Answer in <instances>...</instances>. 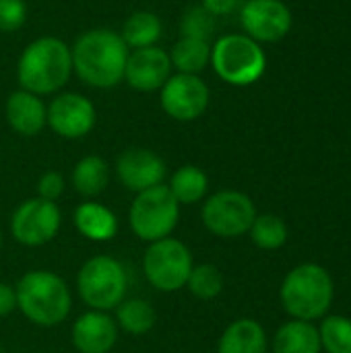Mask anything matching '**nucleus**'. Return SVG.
Masks as SVG:
<instances>
[{
	"instance_id": "1",
	"label": "nucleus",
	"mask_w": 351,
	"mask_h": 353,
	"mask_svg": "<svg viewBox=\"0 0 351 353\" xmlns=\"http://www.w3.org/2000/svg\"><path fill=\"white\" fill-rule=\"evenodd\" d=\"M72 72L89 87L112 89L124 81L128 60V46L118 31L110 27H95L79 35L70 48Z\"/></svg>"
},
{
	"instance_id": "2",
	"label": "nucleus",
	"mask_w": 351,
	"mask_h": 353,
	"mask_svg": "<svg viewBox=\"0 0 351 353\" xmlns=\"http://www.w3.org/2000/svg\"><path fill=\"white\" fill-rule=\"evenodd\" d=\"M72 74V54L66 41L43 35L27 43L17 62V79L21 89L39 97L54 95L68 83Z\"/></svg>"
},
{
	"instance_id": "3",
	"label": "nucleus",
	"mask_w": 351,
	"mask_h": 353,
	"mask_svg": "<svg viewBox=\"0 0 351 353\" xmlns=\"http://www.w3.org/2000/svg\"><path fill=\"white\" fill-rule=\"evenodd\" d=\"M14 294L21 314L43 329L62 325L72 308V296L66 281L48 269L27 271L17 281Z\"/></svg>"
},
{
	"instance_id": "4",
	"label": "nucleus",
	"mask_w": 351,
	"mask_h": 353,
	"mask_svg": "<svg viewBox=\"0 0 351 353\" xmlns=\"http://www.w3.org/2000/svg\"><path fill=\"white\" fill-rule=\"evenodd\" d=\"M335 288L329 271L317 263H304L292 269L279 290L281 306L294 321L325 319L333 304Z\"/></svg>"
},
{
	"instance_id": "5",
	"label": "nucleus",
	"mask_w": 351,
	"mask_h": 353,
	"mask_svg": "<svg viewBox=\"0 0 351 353\" xmlns=\"http://www.w3.org/2000/svg\"><path fill=\"white\" fill-rule=\"evenodd\" d=\"M215 74L234 87L254 85L267 70V54L259 41L244 33L221 35L211 43V62Z\"/></svg>"
},
{
	"instance_id": "6",
	"label": "nucleus",
	"mask_w": 351,
	"mask_h": 353,
	"mask_svg": "<svg viewBox=\"0 0 351 353\" xmlns=\"http://www.w3.org/2000/svg\"><path fill=\"white\" fill-rule=\"evenodd\" d=\"M126 269L118 259L110 254H97L85 261L77 273V292L89 310H114L126 298Z\"/></svg>"
},
{
	"instance_id": "7",
	"label": "nucleus",
	"mask_w": 351,
	"mask_h": 353,
	"mask_svg": "<svg viewBox=\"0 0 351 353\" xmlns=\"http://www.w3.org/2000/svg\"><path fill=\"white\" fill-rule=\"evenodd\" d=\"M180 221V205L166 184L134 194L128 209V225L132 234L151 244L170 238Z\"/></svg>"
},
{
	"instance_id": "8",
	"label": "nucleus",
	"mask_w": 351,
	"mask_h": 353,
	"mask_svg": "<svg viewBox=\"0 0 351 353\" xmlns=\"http://www.w3.org/2000/svg\"><path fill=\"white\" fill-rule=\"evenodd\" d=\"M192 252L178 238H163L151 242L143 254L145 279L163 294H176L186 288L188 275L192 271Z\"/></svg>"
},
{
	"instance_id": "9",
	"label": "nucleus",
	"mask_w": 351,
	"mask_h": 353,
	"mask_svg": "<svg viewBox=\"0 0 351 353\" xmlns=\"http://www.w3.org/2000/svg\"><path fill=\"white\" fill-rule=\"evenodd\" d=\"M257 217V207L252 199L240 190H219L211 194L203 209L201 221L217 238H240L248 234Z\"/></svg>"
},
{
	"instance_id": "10",
	"label": "nucleus",
	"mask_w": 351,
	"mask_h": 353,
	"mask_svg": "<svg viewBox=\"0 0 351 353\" xmlns=\"http://www.w3.org/2000/svg\"><path fill=\"white\" fill-rule=\"evenodd\" d=\"M62 228V213L56 203L39 196L23 201L10 217L12 238L27 246L39 248L50 244Z\"/></svg>"
},
{
	"instance_id": "11",
	"label": "nucleus",
	"mask_w": 351,
	"mask_h": 353,
	"mask_svg": "<svg viewBox=\"0 0 351 353\" xmlns=\"http://www.w3.org/2000/svg\"><path fill=\"white\" fill-rule=\"evenodd\" d=\"M211 91L199 74H172L159 89L161 110L178 122H192L209 108Z\"/></svg>"
},
{
	"instance_id": "12",
	"label": "nucleus",
	"mask_w": 351,
	"mask_h": 353,
	"mask_svg": "<svg viewBox=\"0 0 351 353\" xmlns=\"http://www.w3.org/2000/svg\"><path fill=\"white\" fill-rule=\"evenodd\" d=\"M95 105L81 93L64 91L48 103V126L62 139H83L95 128Z\"/></svg>"
},
{
	"instance_id": "13",
	"label": "nucleus",
	"mask_w": 351,
	"mask_h": 353,
	"mask_svg": "<svg viewBox=\"0 0 351 353\" xmlns=\"http://www.w3.org/2000/svg\"><path fill=\"white\" fill-rule=\"evenodd\" d=\"M244 35L259 43L283 39L292 29V10L281 0H248L240 10Z\"/></svg>"
},
{
	"instance_id": "14",
	"label": "nucleus",
	"mask_w": 351,
	"mask_h": 353,
	"mask_svg": "<svg viewBox=\"0 0 351 353\" xmlns=\"http://www.w3.org/2000/svg\"><path fill=\"white\" fill-rule=\"evenodd\" d=\"M116 176L126 190L139 194L143 190L163 184L168 176V168H166V161L155 151L132 147L118 155Z\"/></svg>"
},
{
	"instance_id": "15",
	"label": "nucleus",
	"mask_w": 351,
	"mask_h": 353,
	"mask_svg": "<svg viewBox=\"0 0 351 353\" xmlns=\"http://www.w3.org/2000/svg\"><path fill=\"white\" fill-rule=\"evenodd\" d=\"M172 60L170 54L163 48L151 46V48H139L130 50L126 68H124V81L141 93L159 91L163 83L172 77Z\"/></svg>"
},
{
	"instance_id": "16",
	"label": "nucleus",
	"mask_w": 351,
	"mask_h": 353,
	"mask_svg": "<svg viewBox=\"0 0 351 353\" xmlns=\"http://www.w3.org/2000/svg\"><path fill=\"white\" fill-rule=\"evenodd\" d=\"M70 337L79 353H110L118 343V325L110 312L87 310L72 323Z\"/></svg>"
},
{
	"instance_id": "17",
	"label": "nucleus",
	"mask_w": 351,
	"mask_h": 353,
	"mask_svg": "<svg viewBox=\"0 0 351 353\" xmlns=\"http://www.w3.org/2000/svg\"><path fill=\"white\" fill-rule=\"evenodd\" d=\"M8 126L21 137H35L48 126V105L25 89L12 91L4 105Z\"/></svg>"
},
{
	"instance_id": "18",
	"label": "nucleus",
	"mask_w": 351,
	"mask_h": 353,
	"mask_svg": "<svg viewBox=\"0 0 351 353\" xmlns=\"http://www.w3.org/2000/svg\"><path fill=\"white\" fill-rule=\"evenodd\" d=\"M79 234L91 242H110L118 234V217L112 209L97 201H85L74 209L72 215Z\"/></svg>"
},
{
	"instance_id": "19",
	"label": "nucleus",
	"mask_w": 351,
	"mask_h": 353,
	"mask_svg": "<svg viewBox=\"0 0 351 353\" xmlns=\"http://www.w3.org/2000/svg\"><path fill=\"white\" fill-rule=\"evenodd\" d=\"M217 353H267V333L254 319H238L221 333Z\"/></svg>"
},
{
	"instance_id": "20",
	"label": "nucleus",
	"mask_w": 351,
	"mask_h": 353,
	"mask_svg": "<svg viewBox=\"0 0 351 353\" xmlns=\"http://www.w3.org/2000/svg\"><path fill=\"white\" fill-rule=\"evenodd\" d=\"M70 182H72V188L77 190V194L93 201L110 184V165L99 155H85L72 168Z\"/></svg>"
},
{
	"instance_id": "21",
	"label": "nucleus",
	"mask_w": 351,
	"mask_h": 353,
	"mask_svg": "<svg viewBox=\"0 0 351 353\" xmlns=\"http://www.w3.org/2000/svg\"><path fill=\"white\" fill-rule=\"evenodd\" d=\"M319 329L306 321H290L279 327L273 339V353H321Z\"/></svg>"
},
{
	"instance_id": "22",
	"label": "nucleus",
	"mask_w": 351,
	"mask_h": 353,
	"mask_svg": "<svg viewBox=\"0 0 351 353\" xmlns=\"http://www.w3.org/2000/svg\"><path fill=\"white\" fill-rule=\"evenodd\" d=\"M172 192V196L178 201V205H197L201 203L207 192H209V178L199 165H182L178 168L172 176L170 182L166 184Z\"/></svg>"
},
{
	"instance_id": "23",
	"label": "nucleus",
	"mask_w": 351,
	"mask_h": 353,
	"mask_svg": "<svg viewBox=\"0 0 351 353\" xmlns=\"http://www.w3.org/2000/svg\"><path fill=\"white\" fill-rule=\"evenodd\" d=\"M161 33H163V25L155 12L137 10L124 21L120 37L124 39L128 50H139V48L157 46V41L161 39Z\"/></svg>"
},
{
	"instance_id": "24",
	"label": "nucleus",
	"mask_w": 351,
	"mask_h": 353,
	"mask_svg": "<svg viewBox=\"0 0 351 353\" xmlns=\"http://www.w3.org/2000/svg\"><path fill=\"white\" fill-rule=\"evenodd\" d=\"M172 68L182 74H199L211 62V41L197 37H180L168 52Z\"/></svg>"
},
{
	"instance_id": "25",
	"label": "nucleus",
	"mask_w": 351,
	"mask_h": 353,
	"mask_svg": "<svg viewBox=\"0 0 351 353\" xmlns=\"http://www.w3.org/2000/svg\"><path fill=\"white\" fill-rule=\"evenodd\" d=\"M114 310H116L114 321L118 329L134 337L147 335L155 327V321H157L153 306L143 298H128V300L124 298Z\"/></svg>"
},
{
	"instance_id": "26",
	"label": "nucleus",
	"mask_w": 351,
	"mask_h": 353,
	"mask_svg": "<svg viewBox=\"0 0 351 353\" xmlns=\"http://www.w3.org/2000/svg\"><path fill=\"white\" fill-rule=\"evenodd\" d=\"M250 240L261 250H277L288 242V225L277 215H257L250 230Z\"/></svg>"
},
{
	"instance_id": "27",
	"label": "nucleus",
	"mask_w": 351,
	"mask_h": 353,
	"mask_svg": "<svg viewBox=\"0 0 351 353\" xmlns=\"http://www.w3.org/2000/svg\"><path fill=\"white\" fill-rule=\"evenodd\" d=\"M186 290L197 300H215L223 292V275L211 263L194 265L190 275H188Z\"/></svg>"
},
{
	"instance_id": "28",
	"label": "nucleus",
	"mask_w": 351,
	"mask_h": 353,
	"mask_svg": "<svg viewBox=\"0 0 351 353\" xmlns=\"http://www.w3.org/2000/svg\"><path fill=\"white\" fill-rule=\"evenodd\" d=\"M321 347L327 353H351V321L345 316H325L319 329Z\"/></svg>"
},
{
	"instance_id": "29",
	"label": "nucleus",
	"mask_w": 351,
	"mask_h": 353,
	"mask_svg": "<svg viewBox=\"0 0 351 353\" xmlns=\"http://www.w3.org/2000/svg\"><path fill=\"white\" fill-rule=\"evenodd\" d=\"M215 31V17L207 12L201 4L184 10L180 21V37H197L211 41Z\"/></svg>"
},
{
	"instance_id": "30",
	"label": "nucleus",
	"mask_w": 351,
	"mask_h": 353,
	"mask_svg": "<svg viewBox=\"0 0 351 353\" xmlns=\"http://www.w3.org/2000/svg\"><path fill=\"white\" fill-rule=\"evenodd\" d=\"M27 21L25 0H0V31L12 33Z\"/></svg>"
},
{
	"instance_id": "31",
	"label": "nucleus",
	"mask_w": 351,
	"mask_h": 353,
	"mask_svg": "<svg viewBox=\"0 0 351 353\" xmlns=\"http://www.w3.org/2000/svg\"><path fill=\"white\" fill-rule=\"evenodd\" d=\"M64 188H66V180L60 172L56 170H50V172H43L37 180V196L43 199V201H52L56 203L62 194H64Z\"/></svg>"
},
{
	"instance_id": "32",
	"label": "nucleus",
	"mask_w": 351,
	"mask_h": 353,
	"mask_svg": "<svg viewBox=\"0 0 351 353\" xmlns=\"http://www.w3.org/2000/svg\"><path fill=\"white\" fill-rule=\"evenodd\" d=\"M17 310V294H14V285H8L4 281H0V319L8 316L10 312Z\"/></svg>"
},
{
	"instance_id": "33",
	"label": "nucleus",
	"mask_w": 351,
	"mask_h": 353,
	"mask_svg": "<svg viewBox=\"0 0 351 353\" xmlns=\"http://www.w3.org/2000/svg\"><path fill=\"white\" fill-rule=\"evenodd\" d=\"M201 6L213 17H225L234 12V8L238 6V0H203Z\"/></svg>"
},
{
	"instance_id": "34",
	"label": "nucleus",
	"mask_w": 351,
	"mask_h": 353,
	"mask_svg": "<svg viewBox=\"0 0 351 353\" xmlns=\"http://www.w3.org/2000/svg\"><path fill=\"white\" fill-rule=\"evenodd\" d=\"M0 248H2V230H0Z\"/></svg>"
}]
</instances>
